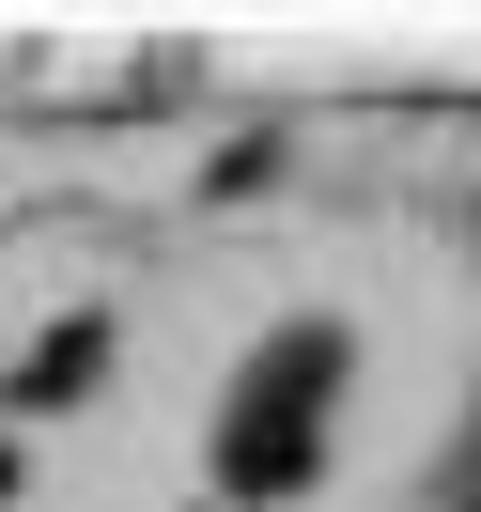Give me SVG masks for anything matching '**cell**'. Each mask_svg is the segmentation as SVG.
Instances as JSON below:
<instances>
[{
	"label": "cell",
	"instance_id": "6da1fadb",
	"mask_svg": "<svg viewBox=\"0 0 481 512\" xmlns=\"http://www.w3.org/2000/svg\"><path fill=\"white\" fill-rule=\"evenodd\" d=\"M326 404H342V326H280V342L233 373L218 481H233V497H295V481L326 466Z\"/></svg>",
	"mask_w": 481,
	"mask_h": 512
},
{
	"label": "cell",
	"instance_id": "7a4b0ae2",
	"mask_svg": "<svg viewBox=\"0 0 481 512\" xmlns=\"http://www.w3.org/2000/svg\"><path fill=\"white\" fill-rule=\"evenodd\" d=\"M0 481H16V450H0Z\"/></svg>",
	"mask_w": 481,
	"mask_h": 512
}]
</instances>
